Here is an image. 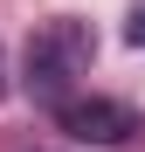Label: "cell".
Returning <instances> with one entry per match:
<instances>
[{"mask_svg":"<svg viewBox=\"0 0 145 152\" xmlns=\"http://www.w3.org/2000/svg\"><path fill=\"white\" fill-rule=\"evenodd\" d=\"M90 62H97V35L76 14L42 21V28L28 35V48H21V76H28V90L42 97V104H62V97L90 76Z\"/></svg>","mask_w":145,"mask_h":152,"instance_id":"cell-1","label":"cell"},{"mask_svg":"<svg viewBox=\"0 0 145 152\" xmlns=\"http://www.w3.org/2000/svg\"><path fill=\"white\" fill-rule=\"evenodd\" d=\"M0 97H7V69H0Z\"/></svg>","mask_w":145,"mask_h":152,"instance_id":"cell-4","label":"cell"},{"mask_svg":"<svg viewBox=\"0 0 145 152\" xmlns=\"http://www.w3.org/2000/svg\"><path fill=\"white\" fill-rule=\"evenodd\" d=\"M55 124L76 145H125L138 132V111L117 104V97H62V104H55Z\"/></svg>","mask_w":145,"mask_h":152,"instance_id":"cell-2","label":"cell"},{"mask_svg":"<svg viewBox=\"0 0 145 152\" xmlns=\"http://www.w3.org/2000/svg\"><path fill=\"white\" fill-rule=\"evenodd\" d=\"M125 42H131V48H145V7L131 14V28H125Z\"/></svg>","mask_w":145,"mask_h":152,"instance_id":"cell-3","label":"cell"}]
</instances>
